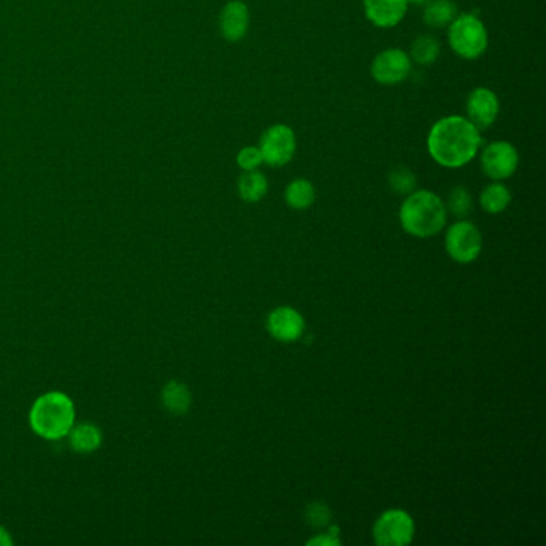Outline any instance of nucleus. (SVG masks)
Returning <instances> with one entry per match:
<instances>
[{
  "mask_svg": "<svg viewBox=\"0 0 546 546\" xmlns=\"http://www.w3.org/2000/svg\"><path fill=\"white\" fill-rule=\"evenodd\" d=\"M191 392L188 386L179 382H170L162 390V404L173 415H183L191 408Z\"/></svg>",
  "mask_w": 546,
  "mask_h": 546,
  "instance_id": "obj_18",
  "label": "nucleus"
},
{
  "mask_svg": "<svg viewBox=\"0 0 546 546\" xmlns=\"http://www.w3.org/2000/svg\"><path fill=\"white\" fill-rule=\"evenodd\" d=\"M10 545H13V538L10 537V534L7 532V529H4V527L0 526V546Z\"/></svg>",
  "mask_w": 546,
  "mask_h": 546,
  "instance_id": "obj_26",
  "label": "nucleus"
},
{
  "mask_svg": "<svg viewBox=\"0 0 546 546\" xmlns=\"http://www.w3.org/2000/svg\"><path fill=\"white\" fill-rule=\"evenodd\" d=\"M448 212L455 215L458 218H465L473 210V199L468 193V189L463 186H457L448 193L447 205Z\"/></svg>",
  "mask_w": 546,
  "mask_h": 546,
  "instance_id": "obj_22",
  "label": "nucleus"
},
{
  "mask_svg": "<svg viewBox=\"0 0 546 546\" xmlns=\"http://www.w3.org/2000/svg\"><path fill=\"white\" fill-rule=\"evenodd\" d=\"M71 447L79 454H91L101 446L103 434L97 424H74L73 430L67 434Z\"/></svg>",
  "mask_w": 546,
  "mask_h": 546,
  "instance_id": "obj_16",
  "label": "nucleus"
},
{
  "mask_svg": "<svg viewBox=\"0 0 546 546\" xmlns=\"http://www.w3.org/2000/svg\"><path fill=\"white\" fill-rule=\"evenodd\" d=\"M430 0H408V4H414V5H426Z\"/></svg>",
  "mask_w": 546,
  "mask_h": 546,
  "instance_id": "obj_27",
  "label": "nucleus"
},
{
  "mask_svg": "<svg viewBox=\"0 0 546 546\" xmlns=\"http://www.w3.org/2000/svg\"><path fill=\"white\" fill-rule=\"evenodd\" d=\"M388 183L392 191L400 196H408L416 188V177L414 171L408 167H396L390 171Z\"/></svg>",
  "mask_w": 546,
  "mask_h": 546,
  "instance_id": "obj_21",
  "label": "nucleus"
},
{
  "mask_svg": "<svg viewBox=\"0 0 546 546\" xmlns=\"http://www.w3.org/2000/svg\"><path fill=\"white\" fill-rule=\"evenodd\" d=\"M266 327H268L269 335L274 340L294 343L303 336L305 319L298 311L290 306H279L269 313Z\"/></svg>",
  "mask_w": 546,
  "mask_h": 546,
  "instance_id": "obj_11",
  "label": "nucleus"
},
{
  "mask_svg": "<svg viewBox=\"0 0 546 546\" xmlns=\"http://www.w3.org/2000/svg\"><path fill=\"white\" fill-rule=\"evenodd\" d=\"M284 199L290 209L306 210L316 201V188L310 179L297 178L287 185Z\"/></svg>",
  "mask_w": 546,
  "mask_h": 546,
  "instance_id": "obj_17",
  "label": "nucleus"
},
{
  "mask_svg": "<svg viewBox=\"0 0 546 546\" xmlns=\"http://www.w3.org/2000/svg\"><path fill=\"white\" fill-rule=\"evenodd\" d=\"M440 44L431 34H422L410 47V59H414L420 66H430L439 58Z\"/></svg>",
  "mask_w": 546,
  "mask_h": 546,
  "instance_id": "obj_20",
  "label": "nucleus"
},
{
  "mask_svg": "<svg viewBox=\"0 0 546 546\" xmlns=\"http://www.w3.org/2000/svg\"><path fill=\"white\" fill-rule=\"evenodd\" d=\"M500 113V101L494 90L487 87H476L466 99V119L473 123L478 131L489 129L497 121Z\"/></svg>",
  "mask_w": 546,
  "mask_h": 546,
  "instance_id": "obj_10",
  "label": "nucleus"
},
{
  "mask_svg": "<svg viewBox=\"0 0 546 546\" xmlns=\"http://www.w3.org/2000/svg\"><path fill=\"white\" fill-rule=\"evenodd\" d=\"M308 545H340V540L336 538V534H330V535L327 534V535H319V537L311 538L310 542H308Z\"/></svg>",
  "mask_w": 546,
  "mask_h": 546,
  "instance_id": "obj_25",
  "label": "nucleus"
},
{
  "mask_svg": "<svg viewBox=\"0 0 546 546\" xmlns=\"http://www.w3.org/2000/svg\"><path fill=\"white\" fill-rule=\"evenodd\" d=\"M364 13L372 25L390 29L406 17L408 0H362Z\"/></svg>",
  "mask_w": 546,
  "mask_h": 546,
  "instance_id": "obj_12",
  "label": "nucleus"
},
{
  "mask_svg": "<svg viewBox=\"0 0 546 546\" xmlns=\"http://www.w3.org/2000/svg\"><path fill=\"white\" fill-rule=\"evenodd\" d=\"M446 250L448 257L460 265L478 260L482 252V236L479 229L470 221H457L447 229Z\"/></svg>",
  "mask_w": 546,
  "mask_h": 546,
  "instance_id": "obj_7",
  "label": "nucleus"
},
{
  "mask_svg": "<svg viewBox=\"0 0 546 546\" xmlns=\"http://www.w3.org/2000/svg\"><path fill=\"white\" fill-rule=\"evenodd\" d=\"M412 71V59L402 49H386L380 51L374 61L370 73L376 82L382 85H396L406 81Z\"/></svg>",
  "mask_w": 546,
  "mask_h": 546,
  "instance_id": "obj_9",
  "label": "nucleus"
},
{
  "mask_svg": "<svg viewBox=\"0 0 546 546\" xmlns=\"http://www.w3.org/2000/svg\"><path fill=\"white\" fill-rule=\"evenodd\" d=\"M447 39L450 49L463 59H478L489 47V33L482 20L462 13L448 25Z\"/></svg>",
  "mask_w": 546,
  "mask_h": 546,
  "instance_id": "obj_4",
  "label": "nucleus"
},
{
  "mask_svg": "<svg viewBox=\"0 0 546 546\" xmlns=\"http://www.w3.org/2000/svg\"><path fill=\"white\" fill-rule=\"evenodd\" d=\"M481 145V131L462 115L442 117L432 125L426 138L432 161L446 169L465 167L478 155Z\"/></svg>",
  "mask_w": 546,
  "mask_h": 546,
  "instance_id": "obj_1",
  "label": "nucleus"
},
{
  "mask_svg": "<svg viewBox=\"0 0 546 546\" xmlns=\"http://www.w3.org/2000/svg\"><path fill=\"white\" fill-rule=\"evenodd\" d=\"M479 204H481L482 210H486L490 215L505 212L508 205L511 204V193L503 183L494 181L482 189Z\"/></svg>",
  "mask_w": 546,
  "mask_h": 546,
  "instance_id": "obj_19",
  "label": "nucleus"
},
{
  "mask_svg": "<svg viewBox=\"0 0 546 546\" xmlns=\"http://www.w3.org/2000/svg\"><path fill=\"white\" fill-rule=\"evenodd\" d=\"M519 165V153L508 141H494L484 147L481 155L482 171L492 181L513 177Z\"/></svg>",
  "mask_w": 546,
  "mask_h": 546,
  "instance_id": "obj_8",
  "label": "nucleus"
},
{
  "mask_svg": "<svg viewBox=\"0 0 546 546\" xmlns=\"http://www.w3.org/2000/svg\"><path fill=\"white\" fill-rule=\"evenodd\" d=\"M458 7L454 0H430L423 10L424 25L432 29H444L457 18Z\"/></svg>",
  "mask_w": 546,
  "mask_h": 546,
  "instance_id": "obj_15",
  "label": "nucleus"
},
{
  "mask_svg": "<svg viewBox=\"0 0 546 546\" xmlns=\"http://www.w3.org/2000/svg\"><path fill=\"white\" fill-rule=\"evenodd\" d=\"M236 162L244 171L258 170V167L263 163L260 147H242V149L237 153Z\"/></svg>",
  "mask_w": 546,
  "mask_h": 546,
  "instance_id": "obj_23",
  "label": "nucleus"
},
{
  "mask_svg": "<svg viewBox=\"0 0 546 546\" xmlns=\"http://www.w3.org/2000/svg\"><path fill=\"white\" fill-rule=\"evenodd\" d=\"M400 226L418 239L439 234L447 223V209L444 201L432 191L418 189L410 193L400 205Z\"/></svg>",
  "mask_w": 546,
  "mask_h": 546,
  "instance_id": "obj_2",
  "label": "nucleus"
},
{
  "mask_svg": "<svg viewBox=\"0 0 546 546\" xmlns=\"http://www.w3.org/2000/svg\"><path fill=\"white\" fill-rule=\"evenodd\" d=\"M74 420L75 408L65 392H45L36 400L29 412L31 428L44 439H63L73 430Z\"/></svg>",
  "mask_w": 546,
  "mask_h": 546,
  "instance_id": "obj_3",
  "label": "nucleus"
},
{
  "mask_svg": "<svg viewBox=\"0 0 546 546\" xmlns=\"http://www.w3.org/2000/svg\"><path fill=\"white\" fill-rule=\"evenodd\" d=\"M415 537V522L404 510L384 511L374 526V540L378 546H408Z\"/></svg>",
  "mask_w": 546,
  "mask_h": 546,
  "instance_id": "obj_6",
  "label": "nucleus"
},
{
  "mask_svg": "<svg viewBox=\"0 0 546 546\" xmlns=\"http://www.w3.org/2000/svg\"><path fill=\"white\" fill-rule=\"evenodd\" d=\"M261 157L269 167H284L294 159L297 135L286 123H274L265 131L260 138Z\"/></svg>",
  "mask_w": 546,
  "mask_h": 546,
  "instance_id": "obj_5",
  "label": "nucleus"
},
{
  "mask_svg": "<svg viewBox=\"0 0 546 546\" xmlns=\"http://www.w3.org/2000/svg\"><path fill=\"white\" fill-rule=\"evenodd\" d=\"M330 518H332V513L328 506L322 505V503H313L306 511V521L313 527H324L330 522Z\"/></svg>",
  "mask_w": 546,
  "mask_h": 546,
  "instance_id": "obj_24",
  "label": "nucleus"
},
{
  "mask_svg": "<svg viewBox=\"0 0 546 546\" xmlns=\"http://www.w3.org/2000/svg\"><path fill=\"white\" fill-rule=\"evenodd\" d=\"M268 178L258 170L244 171L237 179V193L247 204H257L268 194Z\"/></svg>",
  "mask_w": 546,
  "mask_h": 546,
  "instance_id": "obj_14",
  "label": "nucleus"
},
{
  "mask_svg": "<svg viewBox=\"0 0 546 546\" xmlns=\"http://www.w3.org/2000/svg\"><path fill=\"white\" fill-rule=\"evenodd\" d=\"M250 25V10L242 0H231L220 13L221 36L228 42L242 41Z\"/></svg>",
  "mask_w": 546,
  "mask_h": 546,
  "instance_id": "obj_13",
  "label": "nucleus"
}]
</instances>
